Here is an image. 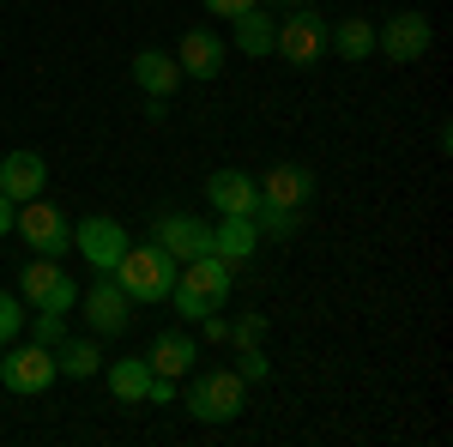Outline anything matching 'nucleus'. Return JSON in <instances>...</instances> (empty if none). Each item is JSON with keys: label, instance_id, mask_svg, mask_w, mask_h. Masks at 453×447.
Returning <instances> with one entry per match:
<instances>
[{"label": "nucleus", "instance_id": "nucleus-1", "mask_svg": "<svg viewBox=\"0 0 453 447\" xmlns=\"http://www.w3.org/2000/svg\"><path fill=\"white\" fill-rule=\"evenodd\" d=\"M175 314L181 320H206L230 303V260H218V254H194L188 260V273L175 278Z\"/></svg>", "mask_w": 453, "mask_h": 447}, {"label": "nucleus", "instance_id": "nucleus-2", "mask_svg": "<svg viewBox=\"0 0 453 447\" xmlns=\"http://www.w3.org/2000/svg\"><path fill=\"white\" fill-rule=\"evenodd\" d=\"M115 284L127 290V303H170V290H175V260L157 248V242L127 248V254L115 260Z\"/></svg>", "mask_w": 453, "mask_h": 447}, {"label": "nucleus", "instance_id": "nucleus-3", "mask_svg": "<svg viewBox=\"0 0 453 447\" xmlns=\"http://www.w3.org/2000/svg\"><path fill=\"white\" fill-rule=\"evenodd\" d=\"M12 230H19V236L31 242V254H55V260H61V254L73 248V224H67V212H61V206H49L42 194L19 206Z\"/></svg>", "mask_w": 453, "mask_h": 447}, {"label": "nucleus", "instance_id": "nucleus-4", "mask_svg": "<svg viewBox=\"0 0 453 447\" xmlns=\"http://www.w3.org/2000/svg\"><path fill=\"white\" fill-rule=\"evenodd\" d=\"M25 303L31 309H49V314H67L73 303H79V284H73L67 273H61V260L55 254H36V260H25Z\"/></svg>", "mask_w": 453, "mask_h": 447}, {"label": "nucleus", "instance_id": "nucleus-5", "mask_svg": "<svg viewBox=\"0 0 453 447\" xmlns=\"http://www.w3.org/2000/svg\"><path fill=\"white\" fill-rule=\"evenodd\" d=\"M188 412L200 417V423H230V417H242V375H236V369L200 375L188 387Z\"/></svg>", "mask_w": 453, "mask_h": 447}, {"label": "nucleus", "instance_id": "nucleus-6", "mask_svg": "<svg viewBox=\"0 0 453 447\" xmlns=\"http://www.w3.org/2000/svg\"><path fill=\"white\" fill-rule=\"evenodd\" d=\"M6 357H0V381H6V393H42L49 381H55V351L49 344H0Z\"/></svg>", "mask_w": 453, "mask_h": 447}, {"label": "nucleus", "instance_id": "nucleus-7", "mask_svg": "<svg viewBox=\"0 0 453 447\" xmlns=\"http://www.w3.org/2000/svg\"><path fill=\"white\" fill-rule=\"evenodd\" d=\"M273 49H279L290 67H314L320 61V49H326V25H320V12H290L273 36Z\"/></svg>", "mask_w": 453, "mask_h": 447}, {"label": "nucleus", "instance_id": "nucleus-8", "mask_svg": "<svg viewBox=\"0 0 453 447\" xmlns=\"http://www.w3.org/2000/svg\"><path fill=\"white\" fill-rule=\"evenodd\" d=\"M73 248H79L97 273H115V260L127 254V230H121L115 218H85V224L73 230Z\"/></svg>", "mask_w": 453, "mask_h": 447}, {"label": "nucleus", "instance_id": "nucleus-9", "mask_svg": "<svg viewBox=\"0 0 453 447\" xmlns=\"http://www.w3.org/2000/svg\"><path fill=\"white\" fill-rule=\"evenodd\" d=\"M260 200H273L284 212H303L314 200V170L309 164H273L266 181H260Z\"/></svg>", "mask_w": 453, "mask_h": 447}, {"label": "nucleus", "instance_id": "nucleus-10", "mask_svg": "<svg viewBox=\"0 0 453 447\" xmlns=\"http://www.w3.org/2000/svg\"><path fill=\"white\" fill-rule=\"evenodd\" d=\"M42 181H49V164H42L36 151H6V158H0V194H6L12 206L36 200Z\"/></svg>", "mask_w": 453, "mask_h": 447}, {"label": "nucleus", "instance_id": "nucleus-11", "mask_svg": "<svg viewBox=\"0 0 453 447\" xmlns=\"http://www.w3.org/2000/svg\"><path fill=\"white\" fill-rule=\"evenodd\" d=\"M206 200H211V212H224V218H248V212L260 206V181L242 175V170H218L206 181Z\"/></svg>", "mask_w": 453, "mask_h": 447}, {"label": "nucleus", "instance_id": "nucleus-12", "mask_svg": "<svg viewBox=\"0 0 453 447\" xmlns=\"http://www.w3.org/2000/svg\"><path fill=\"white\" fill-rule=\"evenodd\" d=\"M375 49L393 55V61H418L423 49H429V19H423V12H399V19H387V31H375Z\"/></svg>", "mask_w": 453, "mask_h": 447}, {"label": "nucleus", "instance_id": "nucleus-13", "mask_svg": "<svg viewBox=\"0 0 453 447\" xmlns=\"http://www.w3.org/2000/svg\"><path fill=\"white\" fill-rule=\"evenodd\" d=\"M157 248L170 260H194V254H211V230L194 218H157Z\"/></svg>", "mask_w": 453, "mask_h": 447}, {"label": "nucleus", "instance_id": "nucleus-14", "mask_svg": "<svg viewBox=\"0 0 453 447\" xmlns=\"http://www.w3.org/2000/svg\"><path fill=\"white\" fill-rule=\"evenodd\" d=\"M181 73H188V79H218V73H224V36L218 31H188L181 36Z\"/></svg>", "mask_w": 453, "mask_h": 447}, {"label": "nucleus", "instance_id": "nucleus-15", "mask_svg": "<svg viewBox=\"0 0 453 447\" xmlns=\"http://www.w3.org/2000/svg\"><path fill=\"white\" fill-rule=\"evenodd\" d=\"M85 320L97 327V333H121L127 327V290L104 278V284H91V297H85Z\"/></svg>", "mask_w": 453, "mask_h": 447}, {"label": "nucleus", "instance_id": "nucleus-16", "mask_svg": "<svg viewBox=\"0 0 453 447\" xmlns=\"http://www.w3.org/2000/svg\"><path fill=\"white\" fill-rule=\"evenodd\" d=\"M134 79H140V91H151V97H170L175 79H181V61L164 55V49H145V55H134Z\"/></svg>", "mask_w": 453, "mask_h": 447}, {"label": "nucleus", "instance_id": "nucleus-17", "mask_svg": "<svg viewBox=\"0 0 453 447\" xmlns=\"http://www.w3.org/2000/svg\"><path fill=\"white\" fill-rule=\"evenodd\" d=\"M145 387H151V363H145V357H121V363H109V393H115L121 405H140Z\"/></svg>", "mask_w": 453, "mask_h": 447}, {"label": "nucleus", "instance_id": "nucleus-18", "mask_svg": "<svg viewBox=\"0 0 453 447\" xmlns=\"http://www.w3.org/2000/svg\"><path fill=\"white\" fill-rule=\"evenodd\" d=\"M326 42H333L345 61H369V55H375V25H369V19H339V25L326 31Z\"/></svg>", "mask_w": 453, "mask_h": 447}, {"label": "nucleus", "instance_id": "nucleus-19", "mask_svg": "<svg viewBox=\"0 0 453 447\" xmlns=\"http://www.w3.org/2000/svg\"><path fill=\"white\" fill-rule=\"evenodd\" d=\"M254 242H260V230H254L248 218H224V224L211 230V254H218V260H248Z\"/></svg>", "mask_w": 453, "mask_h": 447}, {"label": "nucleus", "instance_id": "nucleus-20", "mask_svg": "<svg viewBox=\"0 0 453 447\" xmlns=\"http://www.w3.org/2000/svg\"><path fill=\"white\" fill-rule=\"evenodd\" d=\"M194 357H200V351H194V339H157L151 344V357H145V363H151V375H164V381H175V375H188V369H194Z\"/></svg>", "mask_w": 453, "mask_h": 447}, {"label": "nucleus", "instance_id": "nucleus-21", "mask_svg": "<svg viewBox=\"0 0 453 447\" xmlns=\"http://www.w3.org/2000/svg\"><path fill=\"white\" fill-rule=\"evenodd\" d=\"M273 19L260 12V6H248V12H236V49L242 55H273Z\"/></svg>", "mask_w": 453, "mask_h": 447}, {"label": "nucleus", "instance_id": "nucleus-22", "mask_svg": "<svg viewBox=\"0 0 453 447\" xmlns=\"http://www.w3.org/2000/svg\"><path fill=\"white\" fill-rule=\"evenodd\" d=\"M104 369V351L97 344H85V339H67L61 351H55V375H73V381H85V375H97Z\"/></svg>", "mask_w": 453, "mask_h": 447}, {"label": "nucleus", "instance_id": "nucleus-23", "mask_svg": "<svg viewBox=\"0 0 453 447\" xmlns=\"http://www.w3.org/2000/svg\"><path fill=\"white\" fill-rule=\"evenodd\" d=\"M248 224H254L260 236H290V230L303 224V212H284V206H273V200H260V206L248 212Z\"/></svg>", "mask_w": 453, "mask_h": 447}, {"label": "nucleus", "instance_id": "nucleus-24", "mask_svg": "<svg viewBox=\"0 0 453 447\" xmlns=\"http://www.w3.org/2000/svg\"><path fill=\"white\" fill-rule=\"evenodd\" d=\"M19 327H25V309H19V297H6V290H0V344L19 339Z\"/></svg>", "mask_w": 453, "mask_h": 447}, {"label": "nucleus", "instance_id": "nucleus-25", "mask_svg": "<svg viewBox=\"0 0 453 447\" xmlns=\"http://www.w3.org/2000/svg\"><path fill=\"white\" fill-rule=\"evenodd\" d=\"M236 375H242V381H260V375H266V357H260L254 344H242V369H236Z\"/></svg>", "mask_w": 453, "mask_h": 447}, {"label": "nucleus", "instance_id": "nucleus-26", "mask_svg": "<svg viewBox=\"0 0 453 447\" xmlns=\"http://www.w3.org/2000/svg\"><path fill=\"white\" fill-rule=\"evenodd\" d=\"M36 344H61V314L42 309V320H36Z\"/></svg>", "mask_w": 453, "mask_h": 447}, {"label": "nucleus", "instance_id": "nucleus-27", "mask_svg": "<svg viewBox=\"0 0 453 447\" xmlns=\"http://www.w3.org/2000/svg\"><path fill=\"white\" fill-rule=\"evenodd\" d=\"M248 6H260V0H206V12H218V19H236Z\"/></svg>", "mask_w": 453, "mask_h": 447}, {"label": "nucleus", "instance_id": "nucleus-28", "mask_svg": "<svg viewBox=\"0 0 453 447\" xmlns=\"http://www.w3.org/2000/svg\"><path fill=\"white\" fill-rule=\"evenodd\" d=\"M12 218H19V206H12V200H6V194H0V236H6V230H12Z\"/></svg>", "mask_w": 453, "mask_h": 447}]
</instances>
